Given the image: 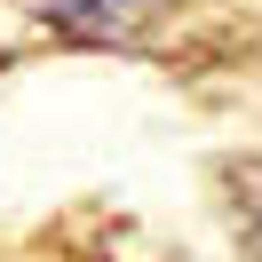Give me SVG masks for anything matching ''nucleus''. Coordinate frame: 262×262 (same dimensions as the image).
Segmentation results:
<instances>
[{
	"label": "nucleus",
	"mask_w": 262,
	"mask_h": 262,
	"mask_svg": "<svg viewBox=\"0 0 262 262\" xmlns=\"http://www.w3.org/2000/svg\"><path fill=\"white\" fill-rule=\"evenodd\" d=\"M24 16H40L56 40L72 48H127V40L151 32L159 16V0H16Z\"/></svg>",
	"instance_id": "obj_1"
}]
</instances>
